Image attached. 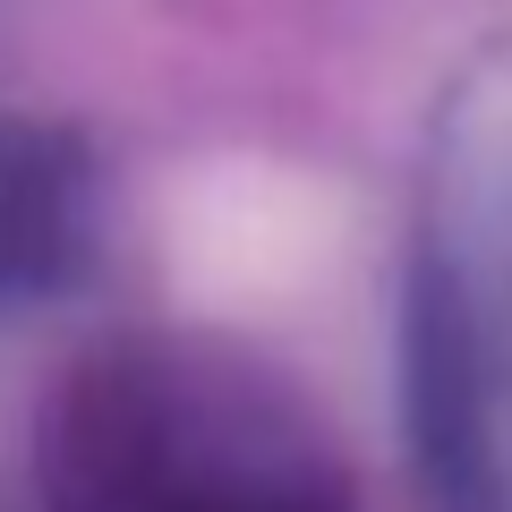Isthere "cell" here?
<instances>
[{
  "mask_svg": "<svg viewBox=\"0 0 512 512\" xmlns=\"http://www.w3.org/2000/svg\"><path fill=\"white\" fill-rule=\"evenodd\" d=\"M60 470V512H342L333 478L299 453H214L154 410L77 419Z\"/></svg>",
  "mask_w": 512,
  "mask_h": 512,
  "instance_id": "obj_1",
  "label": "cell"
}]
</instances>
